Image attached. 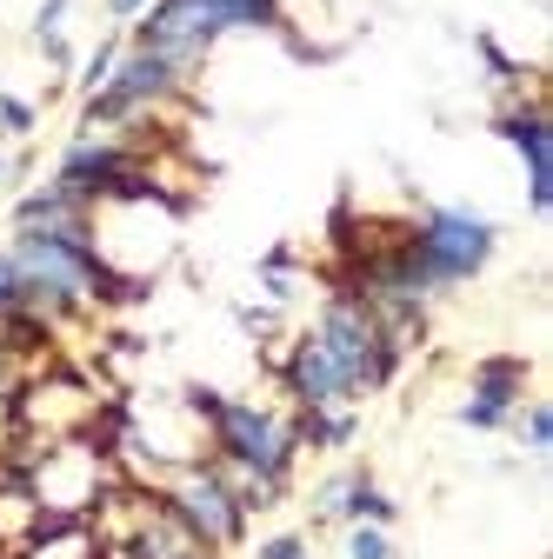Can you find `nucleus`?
I'll return each instance as SVG.
<instances>
[{
	"mask_svg": "<svg viewBox=\"0 0 553 559\" xmlns=\"http://www.w3.org/2000/svg\"><path fill=\"white\" fill-rule=\"evenodd\" d=\"M207 453H214L234 479L267 486L273 500H287L294 466H301V433H294V413L273 406V400H221L214 419H207Z\"/></svg>",
	"mask_w": 553,
	"mask_h": 559,
	"instance_id": "1",
	"label": "nucleus"
},
{
	"mask_svg": "<svg viewBox=\"0 0 553 559\" xmlns=\"http://www.w3.org/2000/svg\"><path fill=\"white\" fill-rule=\"evenodd\" d=\"M167 507L214 546V552H234V546H247V526H254V513L240 507V486H234V473L214 460V453H193L187 466H174L167 473Z\"/></svg>",
	"mask_w": 553,
	"mask_h": 559,
	"instance_id": "2",
	"label": "nucleus"
},
{
	"mask_svg": "<svg viewBox=\"0 0 553 559\" xmlns=\"http://www.w3.org/2000/svg\"><path fill=\"white\" fill-rule=\"evenodd\" d=\"M507 147L520 154V167H527V214L533 221H546L553 214V114H546V94H540V81L533 87H514V94H501V107H494V120H487Z\"/></svg>",
	"mask_w": 553,
	"mask_h": 559,
	"instance_id": "3",
	"label": "nucleus"
},
{
	"mask_svg": "<svg viewBox=\"0 0 553 559\" xmlns=\"http://www.w3.org/2000/svg\"><path fill=\"white\" fill-rule=\"evenodd\" d=\"M287 413H294L301 453H348L361 440V413L354 406H287Z\"/></svg>",
	"mask_w": 553,
	"mask_h": 559,
	"instance_id": "4",
	"label": "nucleus"
},
{
	"mask_svg": "<svg viewBox=\"0 0 553 559\" xmlns=\"http://www.w3.org/2000/svg\"><path fill=\"white\" fill-rule=\"evenodd\" d=\"M467 393L501 400V406H520V400L533 393V360H527V354H487V360H473Z\"/></svg>",
	"mask_w": 553,
	"mask_h": 559,
	"instance_id": "5",
	"label": "nucleus"
},
{
	"mask_svg": "<svg viewBox=\"0 0 553 559\" xmlns=\"http://www.w3.org/2000/svg\"><path fill=\"white\" fill-rule=\"evenodd\" d=\"M340 526H400V500L361 460H354V479H348V500H340Z\"/></svg>",
	"mask_w": 553,
	"mask_h": 559,
	"instance_id": "6",
	"label": "nucleus"
},
{
	"mask_svg": "<svg viewBox=\"0 0 553 559\" xmlns=\"http://www.w3.org/2000/svg\"><path fill=\"white\" fill-rule=\"evenodd\" d=\"M507 433H520V447H527L533 460H546V447H553V406L527 393V400H520V413H514V427H507Z\"/></svg>",
	"mask_w": 553,
	"mask_h": 559,
	"instance_id": "7",
	"label": "nucleus"
},
{
	"mask_svg": "<svg viewBox=\"0 0 553 559\" xmlns=\"http://www.w3.org/2000/svg\"><path fill=\"white\" fill-rule=\"evenodd\" d=\"M514 413H520V406H501V400L467 393V400L454 406V427H467V433H507V427H514Z\"/></svg>",
	"mask_w": 553,
	"mask_h": 559,
	"instance_id": "8",
	"label": "nucleus"
},
{
	"mask_svg": "<svg viewBox=\"0 0 553 559\" xmlns=\"http://www.w3.org/2000/svg\"><path fill=\"white\" fill-rule=\"evenodd\" d=\"M120 53H127V34H120V27H114V34H101V40H94V53L81 60V74H74V94H94V87L114 74V60H120Z\"/></svg>",
	"mask_w": 553,
	"mask_h": 559,
	"instance_id": "9",
	"label": "nucleus"
},
{
	"mask_svg": "<svg viewBox=\"0 0 553 559\" xmlns=\"http://www.w3.org/2000/svg\"><path fill=\"white\" fill-rule=\"evenodd\" d=\"M34 127H40V107L27 94H0V140H8V147L34 140Z\"/></svg>",
	"mask_w": 553,
	"mask_h": 559,
	"instance_id": "10",
	"label": "nucleus"
},
{
	"mask_svg": "<svg viewBox=\"0 0 553 559\" xmlns=\"http://www.w3.org/2000/svg\"><path fill=\"white\" fill-rule=\"evenodd\" d=\"M340 552H348V559H400L393 526H348V533H340Z\"/></svg>",
	"mask_w": 553,
	"mask_h": 559,
	"instance_id": "11",
	"label": "nucleus"
},
{
	"mask_svg": "<svg viewBox=\"0 0 553 559\" xmlns=\"http://www.w3.org/2000/svg\"><path fill=\"white\" fill-rule=\"evenodd\" d=\"M254 559H307V533L301 526H281V533H267L254 546Z\"/></svg>",
	"mask_w": 553,
	"mask_h": 559,
	"instance_id": "12",
	"label": "nucleus"
},
{
	"mask_svg": "<svg viewBox=\"0 0 553 559\" xmlns=\"http://www.w3.org/2000/svg\"><path fill=\"white\" fill-rule=\"evenodd\" d=\"M34 47H40V60L54 67V74H60V81H67V74H74V40H67V27H60V34H40Z\"/></svg>",
	"mask_w": 553,
	"mask_h": 559,
	"instance_id": "13",
	"label": "nucleus"
},
{
	"mask_svg": "<svg viewBox=\"0 0 553 559\" xmlns=\"http://www.w3.org/2000/svg\"><path fill=\"white\" fill-rule=\"evenodd\" d=\"M74 8H81V0H40V8H34V40H40V34H60Z\"/></svg>",
	"mask_w": 553,
	"mask_h": 559,
	"instance_id": "14",
	"label": "nucleus"
},
{
	"mask_svg": "<svg viewBox=\"0 0 553 559\" xmlns=\"http://www.w3.org/2000/svg\"><path fill=\"white\" fill-rule=\"evenodd\" d=\"M281 320H287L281 307H240V326H247L254 340H267V333H281Z\"/></svg>",
	"mask_w": 553,
	"mask_h": 559,
	"instance_id": "15",
	"label": "nucleus"
},
{
	"mask_svg": "<svg viewBox=\"0 0 553 559\" xmlns=\"http://www.w3.org/2000/svg\"><path fill=\"white\" fill-rule=\"evenodd\" d=\"M148 8H154V0H107V21H114V27H133Z\"/></svg>",
	"mask_w": 553,
	"mask_h": 559,
	"instance_id": "16",
	"label": "nucleus"
},
{
	"mask_svg": "<svg viewBox=\"0 0 553 559\" xmlns=\"http://www.w3.org/2000/svg\"><path fill=\"white\" fill-rule=\"evenodd\" d=\"M307 559H314V552H307Z\"/></svg>",
	"mask_w": 553,
	"mask_h": 559,
	"instance_id": "17",
	"label": "nucleus"
}]
</instances>
